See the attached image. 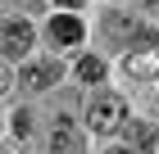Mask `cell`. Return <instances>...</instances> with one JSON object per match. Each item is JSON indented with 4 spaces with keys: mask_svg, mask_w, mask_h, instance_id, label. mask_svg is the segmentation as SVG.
Wrapping results in <instances>:
<instances>
[{
    "mask_svg": "<svg viewBox=\"0 0 159 154\" xmlns=\"http://www.w3.org/2000/svg\"><path fill=\"white\" fill-rule=\"evenodd\" d=\"M123 122H127V100L123 95H114V91H100V95H91V104H86V127L91 131H118Z\"/></svg>",
    "mask_w": 159,
    "mask_h": 154,
    "instance_id": "6da1fadb",
    "label": "cell"
},
{
    "mask_svg": "<svg viewBox=\"0 0 159 154\" xmlns=\"http://www.w3.org/2000/svg\"><path fill=\"white\" fill-rule=\"evenodd\" d=\"M59 59H32V64H23L18 68V86L23 91H46V86H55L59 82Z\"/></svg>",
    "mask_w": 159,
    "mask_h": 154,
    "instance_id": "7a4b0ae2",
    "label": "cell"
},
{
    "mask_svg": "<svg viewBox=\"0 0 159 154\" xmlns=\"http://www.w3.org/2000/svg\"><path fill=\"white\" fill-rule=\"evenodd\" d=\"M0 50L5 55H27L32 50V23L27 18H5V27H0Z\"/></svg>",
    "mask_w": 159,
    "mask_h": 154,
    "instance_id": "3957f363",
    "label": "cell"
},
{
    "mask_svg": "<svg viewBox=\"0 0 159 154\" xmlns=\"http://www.w3.org/2000/svg\"><path fill=\"white\" fill-rule=\"evenodd\" d=\"M50 154H82V131L68 113H59L50 127Z\"/></svg>",
    "mask_w": 159,
    "mask_h": 154,
    "instance_id": "277c9868",
    "label": "cell"
},
{
    "mask_svg": "<svg viewBox=\"0 0 159 154\" xmlns=\"http://www.w3.org/2000/svg\"><path fill=\"white\" fill-rule=\"evenodd\" d=\"M50 41H59V46H77L82 41V23L59 14V18H50Z\"/></svg>",
    "mask_w": 159,
    "mask_h": 154,
    "instance_id": "5b68a950",
    "label": "cell"
},
{
    "mask_svg": "<svg viewBox=\"0 0 159 154\" xmlns=\"http://www.w3.org/2000/svg\"><path fill=\"white\" fill-rule=\"evenodd\" d=\"M77 77H82V82H100V77H105V64L100 59H82L77 64Z\"/></svg>",
    "mask_w": 159,
    "mask_h": 154,
    "instance_id": "8992f818",
    "label": "cell"
},
{
    "mask_svg": "<svg viewBox=\"0 0 159 154\" xmlns=\"http://www.w3.org/2000/svg\"><path fill=\"white\" fill-rule=\"evenodd\" d=\"M136 145H141V150L155 145V127H150V122H136Z\"/></svg>",
    "mask_w": 159,
    "mask_h": 154,
    "instance_id": "52a82bcc",
    "label": "cell"
},
{
    "mask_svg": "<svg viewBox=\"0 0 159 154\" xmlns=\"http://www.w3.org/2000/svg\"><path fill=\"white\" fill-rule=\"evenodd\" d=\"M27 122H32V118H27V113H14V136H27V131H32V127H27Z\"/></svg>",
    "mask_w": 159,
    "mask_h": 154,
    "instance_id": "ba28073f",
    "label": "cell"
},
{
    "mask_svg": "<svg viewBox=\"0 0 159 154\" xmlns=\"http://www.w3.org/2000/svg\"><path fill=\"white\" fill-rule=\"evenodd\" d=\"M5 86H9V77H5V68H0V95H5Z\"/></svg>",
    "mask_w": 159,
    "mask_h": 154,
    "instance_id": "9c48e42d",
    "label": "cell"
},
{
    "mask_svg": "<svg viewBox=\"0 0 159 154\" xmlns=\"http://www.w3.org/2000/svg\"><path fill=\"white\" fill-rule=\"evenodd\" d=\"M105 154H132V150H123V145H114V150H105Z\"/></svg>",
    "mask_w": 159,
    "mask_h": 154,
    "instance_id": "30bf717a",
    "label": "cell"
},
{
    "mask_svg": "<svg viewBox=\"0 0 159 154\" xmlns=\"http://www.w3.org/2000/svg\"><path fill=\"white\" fill-rule=\"evenodd\" d=\"M59 5H64V9H73V5H82V0H59Z\"/></svg>",
    "mask_w": 159,
    "mask_h": 154,
    "instance_id": "8fae6325",
    "label": "cell"
},
{
    "mask_svg": "<svg viewBox=\"0 0 159 154\" xmlns=\"http://www.w3.org/2000/svg\"><path fill=\"white\" fill-rule=\"evenodd\" d=\"M146 5H150V9H155V14H159V0H146Z\"/></svg>",
    "mask_w": 159,
    "mask_h": 154,
    "instance_id": "7c38bea8",
    "label": "cell"
}]
</instances>
